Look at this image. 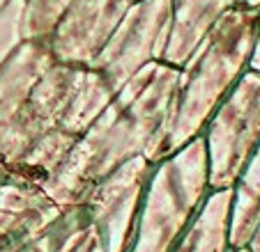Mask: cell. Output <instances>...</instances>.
Wrapping results in <instances>:
<instances>
[{
	"instance_id": "cell-16",
	"label": "cell",
	"mask_w": 260,
	"mask_h": 252,
	"mask_svg": "<svg viewBox=\"0 0 260 252\" xmlns=\"http://www.w3.org/2000/svg\"><path fill=\"white\" fill-rule=\"evenodd\" d=\"M242 7H251V10H258L260 7V0H240Z\"/></svg>"
},
{
	"instance_id": "cell-3",
	"label": "cell",
	"mask_w": 260,
	"mask_h": 252,
	"mask_svg": "<svg viewBox=\"0 0 260 252\" xmlns=\"http://www.w3.org/2000/svg\"><path fill=\"white\" fill-rule=\"evenodd\" d=\"M152 170L134 158L51 220L28 252H129L143 186Z\"/></svg>"
},
{
	"instance_id": "cell-4",
	"label": "cell",
	"mask_w": 260,
	"mask_h": 252,
	"mask_svg": "<svg viewBox=\"0 0 260 252\" xmlns=\"http://www.w3.org/2000/svg\"><path fill=\"white\" fill-rule=\"evenodd\" d=\"M210 186V165L203 136L152 163L143 186L129 252H171L203 208Z\"/></svg>"
},
{
	"instance_id": "cell-9",
	"label": "cell",
	"mask_w": 260,
	"mask_h": 252,
	"mask_svg": "<svg viewBox=\"0 0 260 252\" xmlns=\"http://www.w3.org/2000/svg\"><path fill=\"white\" fill-rule=\"evenodd\" d=\"M171 34L161 62L173 67H182L187 62L205 39V34L216 25V21L240 5V0H171Z\"/></svg>"
},
{
	"instance_id": "cell-5",
	"label": "cell",
	"mask_w": 260,
	"mask_h": 252,
	"mask_svg": "<svg viewBox=\"0 0 260 252\" xmlns=\"http://www.w3.org/2000/svg\"><path fill=\"white\" fill-rule=\"evenodd\" d=\"M212 190L235 188L260 142V73L246 71L203 129Z\"/></svg>"
},
{
	"instance_id": "cell-7",
	"label": "cell",
	"mask_w": 260,
	"mask_h": 252,
	"mask_svg": "<svg viewBox=\"0 0 260 252\" xmlns=\"http://www.w3.org/2000/svg\"><path fill=\"white\" fill-rule=\"evenodd\" d=\"M134 0H72L62 19L46 39L53 60L88 67Z\"/></svg>"
},
{
	"instance_id": "cell-12",
	"label": "cell",
	"mask_w": 260,
	"mask_h": 252,
	"mask_svg": "<svg viewBox=\"0 0 260 252\" xmlns=\"http://www.w3.org/2000/svg\"><path fill=\"white\" fill-rule=\"evenodd\" d=\"M72 0H23L21 32L30 41H46Z\"/></svg>"
},
{
	"instance_id": "cell-10",
	"label": "cell",
	"mask_w": 260,
	"mask_h": 252,
	"mask_svg": "<svg viewBox=\"0 0 260 252\" xmlns=\"http://www.w3.org/2000/svg\"><path fill=\"white\" fill-rule=\"evenodd\" d=\"M233 188L212 190L203 208L173 245L171 252H228L231 250Z\"/></svg>"
},
{
	"instance_id": "cell-18",
	"label": "cell",
	"mask_w": 260,
	"mask_h": 252,
	"mask_svg": "<svg viewBox=\"0 0 260 252\" xmlns=\"http://www.w3.org/2000/svg\"><path fill=\"white\" fill-rule=\"evenodd\" d=\"M7 3H10V0H0V10H3V7H5Z\"/></svg>"
},
{
	"instance_id": "cell-1",
	"label": "cell",
	"mask_w": 260,
	"mask_h": 252,
	"mask_svg": "<svg viewBox=\"0 0 260 252\" xmlns=\"http://www.w3.org/2000/svg\"><path fill=\"white\" fill-rule=\"evenodd\" d=\"M177 85L180 67L161 60L138 71L76 138L58 172L42 186L46 197L67 208L129 160L157 163Z\"/></svg>"
},
{
	"instance_id": "cell-15",
	"label": "cell",
	"mask_w": 260,
	"mask_h": 252,
	"mask_svg": "<svg viewBox=\"0 0 260 252\" xmlns=\"http://www.w3.org/2000/svg\"><path fill=\"white\" fill-rule=\"evenodd\" d=\"M249 247L251 252H260V223H258V227H255V232H253V236H251V241H249Z\"/></svg>"
},
{
	"instance_id": "cell-8",
	"label": "cell",
	"mask_w": 260,
	"mask_h": 252,
	"mask_svg": "<svg viewBox=\"0 0 260 252\" xmlns=\"http://www.w3.org/2000/svg\"><path fill=\"white\" fill-rule=\"evenodd\" d=\"M53 62L46 41L23 39L0 67V147L14 129L35 85Z\"/></svg>"
},
{
	"instance_id": "cell-17",
	"label": "cell",
	"mask_w": 260,
	"mask_h": 252,
	"mask_svg": "<svg viewBox=\"0 0 260 252\" xmlns=\"http://www.w3.org/2000/svg\"><path fill=\"white\" fill-rule=\"evenodd\" d=\"M228 252H251V250H249V247H231Z\"/></svg>"
},
{
	"instance_id": "cell-14",
	"label": "cell",
	"mask_w": 260,
	"mask_h": 252,
	"mask_svg": "<svg viewBox=\"0 0 260 252\" xmlns=\"http://www.w3.org/2000/svg\"><path fill=\"white\" fill-rule=\"evenodd\" d=\"M249 69H251V71H258L260 73V7H258V30H255V46H253V55H251Z\"/></svg>"
},
{
	"instance_id": "cell-2",
	"label": "cell",
	"mask_w": 260,
	"mask_h": 252,
	"mask_svg": "<svg viewBox=\"0 0 260 252\" xmlns=\"http://www.w3.org/2000/svg\"><path fill=\"white\" fill-rule=\"evenodd\" d=\"M255 30L258 10L237 5L216 21L191 58L180 67V85L171 108L166 136L159 147V158L203 133L212 112L249 71Z\"/></svg>"
},
{
	"instance_id": "cell-11",
	"label": "cell",
	"mask_w": 260,
	"mask_h": 252,
	"mask_svg": "<svg viewBox=\"0 0 260 252\" xmlns=\"http://www.w3.org/2000/svg\"><path fill=\"white\" fill-rule=\"evenodd\" d=\"M260 223V142L233 188L231 247H246Z\"/></svg>"
},
{
	"instance_id": "cell-13",
	"label": "cell",
	"mask_w": 260,
	"mask_h": 252,
	"mask_svg": "<svg viewBox=\"0 0 260 252\" xmlns=\"http://www.w3.org/2000/svg\"><path fill=\"white\" fill-rule=\"evenodd\" d=\"M21 14H23V0H10L0 10V67L14 53L16 46L23 41Z\"/></svg>"
},
{
	"instance_id": "cell-6",
	"label": "cell",
	"mask_w": 260,
	"mask_h": 252,
	"mask_svg": "<svg viewBox=\"0 0 260 252\" xmlns=\"http://www.w3.org/2000/svg\"><path fill=\"white\" fill-rule=\"evenodd\" d=\"M171 0H134L124 19L99 49L88 69L108 97L152 62H159L171 34Z\"/></svg>"
}]
</instances>
